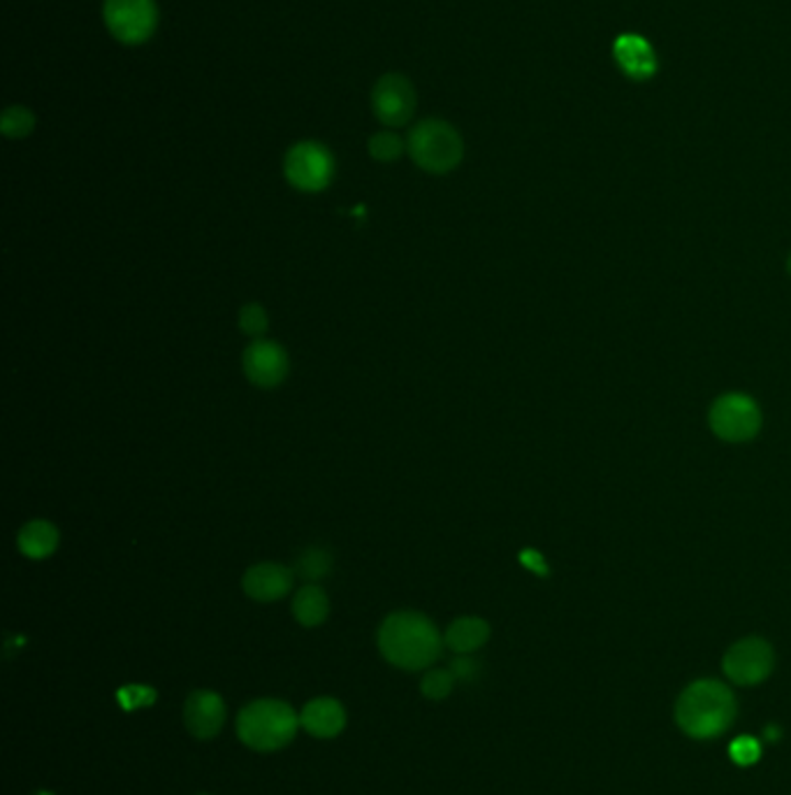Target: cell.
<instances>
[{
	"instance_id": "6da1fadb",
	"label": "cell",
	"mask_w": 791,
	"mask_h": 795,
	"mask_svg": "<svg viewBox=\"0 0 791 795\" xmlns=\"http://www.w3.org/2000/svg\"><path fill=\"white\" fill-rule=\"evenodd\" d=\"M379 649L394 668L425 670L442 656L444 637L425 614L402 610L386 616L379 628Z\"/></svg>"
},
{
	"instance_id": "7a4b0ae2",
	"label": "cell",
	"mask_w": 791,
	"mask_h": 795,
	"mask_svg": "<svg viewBox=\"0 0 791 795\" xmlns=\"http://www.w3.org/2000/svg\"><path fill=\"white\" fill-rule=\"evenodd\" d=\"M736 719V697L718 680L689 684L676 703V724L689 738L708 740L722 735Z\"/></svg>"
},
{
	"instance_id": "3957f363",
	"label": "cell",
	"mask_w": 791,
	"mask_h": 795,
	"mask_svg": "<svg viewBox=\"0 0 791 795\" xmlns=\"http://www.w3.org/2000/svg\"><path fill=\"white\" fill-rule=\"evenodd\" d=\"M298 724V714L288 703L261 697V701L249 703L237 716V735L255 751H276L293 742Z\"/></svg>"
},
{
	"instance_id": "277c9868",
	"label": "cell",
	"mask_w": 791,
	"mask_h": 795,
	"mask_svg": "<svg viewBox=\"0 0 791 795\" xmlns=\"http://www.w3.org/2000/svg\"><path fill=\"white\" fill-rule=\"evenodd\" d=\"M406 149L413 163L432 174H446L455 170L465 157V143L460 133L442 120H425L415 124L409 133Z\"/></svg>"
},
{
	"instance_id": "5b68a950",
	"label": "cell",
	"mask_w": 791,
	"mask_h": 795,
	"mask_svg": "<svg viewBox=\"0 0 791 795\" xmlns=\"http://www.w3.org/2000/svg\"><path fill=\"white\" fill-rule=\"evenodd\" d=\"M708 425L718 440L726 444H745L761 433L764 412L749 394L729 391L710 405Z\"/></svg>"
},
{
	"instance_id": "8992f818",
	"label": "cell",
	"mask_w": 791,
	"mask_h": 795,
	"mask_svg": "<svg viewBox=\"0 0 791 795\" xmlns=\"http://www.w3.org/2000/svg\"><path fill=\"white\" fill-rule=\"evenodd\" d=\"M284 172L290 186L305 193H319L328 189L334 178V159L321 143H298L286 154Z\"/></svg>"
},
{
	"instance_id": "52a82bcc",
	"label": "cell",
	"mask_w": 791,
	"mask_h": 795,
	"mask_svg": "<svg viewBox=\"0 0 791 795\" xmlns=\"http://www.w3.org/2000/svg\"><path fill=\"white\" fill-rule=\"evenodd\" d=\"M107 31L124 45H142L156 33V0H105Z\"/></svg>"
},
{
	"instance_id": "ba28073f",
	"label": "cell",
	"mask_w": 791,
	"mask_h": 795,
	"mask_svg": "<svg viewBox=\"0 0 791 795\" xmlns=\"http://www.w3.org/2000/svg\"><path fill=\"white\" fill-rule=\"evenodd\" d=\"M776 654L764 637H743L722 658V670L738 686L761 684L773 672Z\"/></svg>"
},
{
	"instance_id": "9c48e42d",
	"label": "cell",
	"mask_w": 791,
	"mask_h": 795,
	"mask_svg": "<svg viewBox=\"0 0 791 795\" xmlns=\"http://www.w3.org/2000/svg\"><path fill=\"white\" fill-rule=\"evenodd\" d=\"M371 110L377 120L388 128H400L409 124L415 112L413 84L400 72H388L371 91Z\"/></svg>"
},
{
	"instance_id": "30bf717a",
	"label": "cell",
	"mask_w": 791,
	"mask_h": 795,
	"mask_svg": "<svg viewBox=\"0 0 791 795\" xmlns=\"http://www.w3.org/2000/svg\"><path fill=\"white\" fill-rule=\"evenodd\" d=\"M242 367L247 379L259 389H274L286 382L290 361L286 349L272 340H253L242 356Z\"/></svg>"
},
{
	"instance_id": "8fae6325",
	"label": "cell",
	"mask_w": 791,
	"mask_h": 795,
	"mask_svg": "<svg viewBox=\"0 0 791 795\" xmlns=\"http://www.w3.org/2000/svg\"><path fill=\"white\" fill-rule=\"evenodd\" d=\"M184 724L200 740H211L226 724V703L214 691H195L184 705Z\"/></svg>"
},
{
	"instance_id": "7c38bea8",
	"label": "cell",
	"mask_w": 791,
	"mask_h": 795,
	"mask_svg": "<svg viewBox=\"0 0 791 795\" xmlns=\"http://www.w3.org/2000/svg\"><path fill=\"white\" fill-rule=\"evenodd\" d=\"M295 570L279 564H255L242 579L244 593L255 603H274L290 593Z\"/></svg>"
},
{
	"instance_id": "4fadbf2b",
	"label": "cell",
	"mask_w": 791,
	"mask_h": 795,
	"mask_svg": "<svg viewBox=\"0 0 791 795\" xmlns=\"http://www.w3.org/2000/svg\"><path fill=\"white\" fill-rule=\"evenodd\" d=\"M616 61L631 80H650L657 72V56L645 37L637 33H622L612 45Z\"/></svg>"
},
{
	"instance_id": "5bb4252c",
	"label": "cell",
	"mask_w": 791,
	"mask_h": 795,
	"mask_svg": "<svg viewBox=\"0 0 791 795\" xmlns=\"http://www.w3.org/2000/svg\"><path fill=\"white\" fill-rule=\"evenodd\" d=\"M300 726L313 738H337L346 726V712L334 697H313L302 707Z\"/></svg>"
},
{
	"instance_id": "9a60e30c",
	"label": "cell",
	"mask_w": 791,
	"mask_h": 795,
	"mask_svg": "<svg viewBox=\"0 0 791 795\" xmlns=\"http://www.w3.org/2000/svg\"><path fill=\"white\" fill-rule=\"evenodd\" d=\"M58 540H61V535H58V529L51 521L33 519L22 531H19L16 545H19V552H22L24 556H28L33 560H43L58 549Z\"/></svg>"
},
{
	"instance_id": "2e32d148",
	"label": "cell",
	"mask_w": 791,
	"mask_h": 795,
	"mask_svg": "<svg viewBox=\"0 0 791 795\" xmlns=\"http://www.w3.org/2000/svg\"><path fill=\"white\" fill-rule=\"evenodd\" d=\"M490 639V626L481 616H460L448 626L444 643L455 654H471Z\"/></svg>"
},
{
	"instance_id": "e0dca14e",
	"label": "cell",
	"mask_w": 791,
	"mask_h": 795,
	"mask_svg": "<svg viewBox=\"0 0 791 795\" xmlns=\"http://www.w3.org/2000/svg\"><path fill=\"white\" fill-rule=\"evenodd\" d=\"M330 614V598L319 584H305L293 598V616L298 624L313 628L321 626Z\"/></svg>"
},
{
	"instance_id": "ac0fdd59",
	"label": "cell",
	"mask_w": 791,
	"mask_h": 795,
	"mask_svg": "<svg viewBox=\"0 0 791 795\" xmlns=\"http://www.w3.org/2000/svg\"><path fill=\"white\" fill-rule=\"evenodd\" d=\"M295 575L302 577L305 581H321L332 570V554L325 547H307L298 560H295Z\"/></svg>"
},
{
	"instance_id": "d6986e66",
	"label": "cell",
	"mask_w": 791,
	"mask_h": 795,
	"mask_svg": "<svg viewBox=\"0 0 791 795\" xmlns=\"http://www.w3.org/2000/svg\"><path fill=\"white\" fill-rule=\"evenodd\" d=\"M33 128H35V114L22 105L8 107L3 112V120H0V130H3V135H8V138H12V140L26 138V135L33 133Z\"/></svg>"
},
{
	"instance_id": "ffe728a7",
	"label": "cell",
	"mask_w": 791,
	"mask_h": 795,
	"mask_svg": "<svg viewBox=\"0 0 791 795\" xmlns=\"http://www.w3.org/2000/svg\"><path fill=\"white\" fill-rule=\"evenodd\" d=\"M406 145L402 143L400 135H394L390 130H381L374 135V138L369 140V154L371 159H377L381 163H392L398 161L402 154H404Z\"/></svg>"
},
{
	"instance_id": "44dd1931",
	"label": "cell",
	"mask_w": 791,
	"mask_h": 795,
	"mask_svg": "<svg viewBox=\"0 0 791 795\" xmlns=\"http://www.w3.org/2000/svg\"><path fill=\"white\" fill-rule=\"evenodd\" d=\"M270 328V317L265 307L259 303H249L240 309V331L253 340H263Z\"/></svg>"
},
{
	"instance_id": "7402d4cb",
	"label": "cell",
	"mask_w": 791,
	"mask_h": 795,
	"mask_svg": "<svg viewBox=\"0 0 791 795\" xmlns=\"http://www.w3.org/2000/svg\"><path fill=\"white\" fill-rule=\"evenodd\" d=\"M452 684H455V674L450 670H429L423 677L421 691L423 695L432 697V701H442V697H446L452 691Z\"/></svg>"
},
{
	"instance_id": "603a6c76",
	"label": "cell",
	"mask_w": 791,
	"mask_h": 795,
	"mask_svg": "<svg viewBox=\"0 0 791 795\" xmlns=\"http://www.w3.org/2000/svg\"><path fill=\"white\" fill-rule=\"evenodd\" d=\"M156 701V691L142 684H130L118 691V703H122L126 709H137V707H147Z\"/></svg>"
},
{
	"instance_id": "cb8c5ba5",
	"label": "cell",
	"mask_w": 791,
	"mask_h": 795,
	"mask_svg": "<svg viewBox=\"0 0 791 795\" xmlns=\"http://www.w3.org/2000/svg\"><path fill=\"white\" fill-rule=\"evenodd\" d=\"M729 753L738 765H755L761 756V747L753 738H738L729 747Z\"/></svg>"
},
{
	"instance_id": "d4e9b609",
	"label": "cell",
	"mask_w": 791,
	"mask_h": 795,
	"mask_svg": "<svg viewBox=\"0 0 791 795\" xmlns=\"http://www.w3.org/2000/svg\"><path fill=\"white\" fill-rule=\"evenodd\" d=\"M450 672L455 674V680H465V682H469V680H473V677L479 674V663L473 661V658H471L469 654H460V656L455 658V661L450 663Z\"/></svg>"
},
{
	"instance_id": "484cf974",
	"label": "cell",
	"mask_w": 791,
	"mask_h": 795,
	"mask_svg": "<svg viewBox=\"0 0 791 795\" xmlns=\"http://www.w3.org/2000/svg\"><path fill=\"white\" fill-rule=\"evenodd\" d=\"M787 273H789V277H791V254L787 257Z\"/></svg>"
},
{
	"instance_id": "4316f807",
	"label": "cell",
	"mask_w": 791,
	"mask_h": 795,
	"mask_svg": "<svg viewBox=\"0 0 791 795\" xmlns=\"http://www.w3.org/2000/svg\"><path fill=\"white\" fill-rule=\"evenodd\" d=\"M200 795H209V793H200Z\"/></svg>"
}]
</instances>
